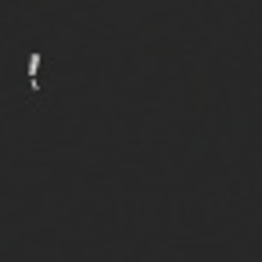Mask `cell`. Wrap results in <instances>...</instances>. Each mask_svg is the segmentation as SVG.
I'll list each match as a JSON object with an SVG mask.
<instances>
[{"mask_svg":"<svg viewBox=\"0 0 262 262\" xmlns=\"http://www.w3.org/2000/svg\"><path fill=\"white\" fill-rule=\"evenodd\" d=\"M36 68H40V54H29V83H40V79H36Z\"/></svg>","mask_w":262,"mask_h":262,"instance_id":"6da1fadb","label":"cell"}]
</instances>
